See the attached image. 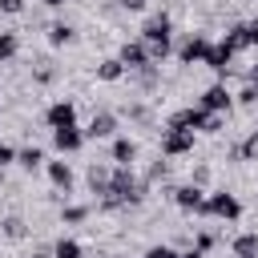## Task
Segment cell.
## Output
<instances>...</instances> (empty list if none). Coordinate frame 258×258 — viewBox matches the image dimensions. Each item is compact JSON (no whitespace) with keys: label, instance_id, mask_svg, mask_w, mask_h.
Returning a JSON list of instances; mask_svg holds the SVG:
<instances>
[{"label":"cell","instance_id":"obj_29","mask_svg":"<svg viewBox=\"0 0 258 258\" xmlns=\"http://www.w3.org/2000/svg\"><path fill=\"white\" fill-rule=\"evenodd\" d=\"M246 44H258V20L246 24Z\"/></svg>","mask_w":258,"mask_h":258},{"label":"cell","instance_id":"obj_5","mask_svg":"<svg viewBox=\"0 0 258 258\" xmlns=\"http://www.w3.org/2000/svg\"><path fill=\"white\" fill-rule=\"evenodd\" d=\"M189 149H194V129L169 125V129L161 133V153H165V157H181V153H189Z\"/></svg>","mask_w":258,"mask_h":258},{"label":"cell","instance_id":"obj_23","mask_svg":"<svg viewBox=\"0 0 258 258\" xmlns=\"http://www.w3.org/2000/svg\"><path fill=\"white\" fill-rule=\"evenodd\" d=\"M16 48H20V44H16V36H12V32H0V60H12V56H16Z\"/></svg>","mask_w":258,"mask_h":258},{"label":"cell","instance_id":"obj_37","mask_svg":"<svg viewBox=\"0 0 258 258\" xmlns=\"http://www.w3.org/2000/svg\"><path fill=\"white\" fill-rule=\"evenodd\" d=\"M0 177H4V169H0Z\"/></svg>","mask_w":258,"mask_h":258},{"label":"cell","instance_id":"obj_3","mask_svg":"<svg viewBox=\"0 0 258 258\" xmlns=\"http://www.w3.org/2000/svg\"><path fill=\"white\" fill-rule=\"evenodd\" d=\"M169 125H177V129H206V133H218V113H206L202 105H194V109H181V113H173L169 117Z\"/></svg>","mask_w":258,"mask_h":258},{"label":"cell","instance_id":"obj_32","mask_svg":"<svg viewBox=\"0 0 258 258\" xmlns=\"http://www.w3.org/2000/svg\"><path fill=\"white\" fill-rule=\"evenodd\" d=\"M210 246H214V238H210V234H198V250H202V254H206V250H210Z\"/></svg>","mask_w":258,"mask_h":258},{"label":"cell","instance_id":"obj_8","mask_svg":"<svg viewBox=\"0 0 258 258\" xmlns=\"http://www.w3.org/2000/svg\"><path fill=\"white\" fill-rule=\"evenodd\" d=\"M210 48H214V44H210L206 36H189V40L181 44V52H177V56H181L185 64H206V56H210Z\"/></svg>","mask_w":258,"mask_h":258},{"label":"cell","instance_id":"obj_16","mask_svg":"<svg viewBox=\"0 0 258 258\" xmlns=\"http://www.w3.org/2000/svg\"><path fill=\"white\" fill-rule=\"evenodd\" d=\"M234 258H258V234L234 238Z\"/></svg>","mask_w":258,"mask_h":258},{"label":"cell","instance_id":"obj_17","mask_svg":"<svg viewBox=\"0 0 258 258\" xmlns=\"http://www.w3.org/2000/svg\"><path fill=\"white\" fill-rule=\"evenodd\" d=\"M97 77H101V81H121V77H125V64H121V60L113 56V60L97 64Z\"/></svg>","mask_w":258,"mask_h":258},{"label":"cell","instance_id":"obj_19","mask_svg":"<svg viewBox=\"0 0 258 258\" xmlns=\"http://www.w3.org/2000/svg\"><path fill=\"white\" fill-rule=\"evenodd\" d=\"M89 181H93V189H97V194H109L113 173H109V169H101V165H93V169H89Z\"/></svg>","mask_w":258,"mask_h":258},{"label":"cell","instance_id":"obj_13","mask_svg":"<svg viewBox=\"0 0 258 258\" xmlns=\"http://www.w3.org/2000/svg\"><path fill=\"white\" fill-rule=\"evenodd\" d=\"M48 181H52L56 189L69 194V189H73V169H69L64 161H48Z\"/></svg>","mask_w":258,"mask_h":258},{"label":"cell","instance_id":"obj_22","mask_svg":"<svg viewBox=\"0 0 258 258\" xmlns=\"http://www.w3.org/2000/svg\"><path fill=\"white\" fill-rule=\"evenodd\" d=\"M69 40H73V28L69 24H52L48 28V44H69Z\"/></svg>","mask_w":258,"mask_h":258},{"label":"cell","instance_id":"obj_2","mask_svg":"<svg viewBox=\"0 0 258 258\" xmlns=\"http://www.w3.org/2000/svg\"><path fill=\"white\" fill-rule=\"evenodd\" d=\"M141 36H145L149 60L169 56V16H149V20H145V28H141Z\"/></svg>","mask_w":258,"mask_h":258},{"label":"cell","instance_id":"obj_35","mask_svg":"<svg viewBox=\"0 0 258 258\" xmlns=\"http://www.w3.org/2000/svg\"><path fill=\"white\" fill-rule=\"evenodd\" d=\"M181 258H206V254H202V250H189V254H181Z\"/></svg>","mask_w":258,"mask_h":258},{"label":"cell","instance_id":"obj_27","mask_svg":"<svg viewBox=\"0 0 258 258\" xmlns=\"http://www.w3.org/2000/svg\"><path fill=\"white\" fill-rule=\"evenodd\" d=\"M85 214H89L85 206H69V210H64V222H85Z\"/></svg>","mask_w":258,"mask_h":258},{"label":"cell","instance_id":"obj_28","mask_svg":"<svg viewBox=\"0 0 258 258\" xmlns=\"http://www.w3.org/2000/svg\"><path fill=\"white\" fill-rule=\"evenodd\" d=\"M238 101H242V105H254V101H258V89H254V85H246V89H242V97H238Z\"/></svg>","mask_w":258,"mask_h":258},{"label":"cell","instance_id":"obj_20","mask_svg":"<svg viewBox=\"0 0 258 258\" xmlns=\"http://www.w3.org/2000/svg\"><path fill=\"white\" fill-rule=\"evenodd\" d=\"M52 258H81V242H73V238H60V242L52 246Z\"/></svg>","mask_w":258,"mask_h":258},{"label":"cell","instance_id":"obj_33","mask_svg":"<svg viewBox=\"0 0 258 258\" xmlns=\"http://www.w3.org/2000/svg\"><path fill=\"white\" fill-rule=\"evenodd\" d=\"M121 4H125V8H133V12H137V8H141V4H145V0H121Z\"/></svg>","mask_w":258,"mask_h":258},{"label":"cell","instance_id":"obj_24","mask_svg":"<svg viewBox=\"0 0 258 258\" xmlns=\"http://www.w3.org/2000/svg\"><path fill=\"white\" fill-rule=\"evenodd\" d=\"M238 157H242V161H250V157H258V133H250V137H246V145L238 149Z\"/></svg>","mask_w":258,"mask_h":258},{"label":"cell","instance_id":"obj_6","mask_svg":"<svg viewBox=\"0 0 258 258\" xmlns=\"http://www.w3.org/2000/svg\"><path fill=\"white\" fill-rule=\"evenodd\" d=\"M117 60H121L125 69H145V64H149V48H145L141 40H125L121 52H117Z\"/></svg>","mask_w":258,"mask_h":258},{"label":"cell","instance_id":"obj_26","mask_svg":"<svg viewBox=\"0 0 258 258\" xmlns=\"http://www.w3.org/2000/svg\"><path fill=\"white\" fill-rule=\"evenodd\" d=\"M4 234H8V238H20V234H24V222H20V218H4Z\"/></svg>","mask_w":258,"mask_h":258},{"label":"cell","instance_id":"obj_10","mask_svg":"<svg viewBox=\"0 0 258 258\" xmlns=\"http://www.w3.org/2000/svg\"><path fill=\"white\" fill-rule=\"evenodd\" d=\"M173 202H177L181 210H194V214L206 210V194H202V185H177V189H173Z\"/></svg>","mask_w":258,"mask_h":258},{"label":"cell","instance_id":"obj_25","mask_svg":"<svg viewBox=\"0 0 258 258\" xmlns=\"http://www.w3.org/2000/svg\"><path fill=\"white\" fill-rule=\"evenodd\" d=\"M145 258H181V254H177L173 246H149V250H145Z\"/></svg>","mask_w":258,"mask_h":258},{"label":"cell","instance_id":"obj_4","mask_svg":"<svg viewBox=\"0 0 258 258\" xmlns=\"http://www.w3.org/2000/svg\"><path fill=\"white\" fill-rule=\"evenodd\" d=\"M202 214H210V218H226V222H234L238 214H242V202L234 198V194H226V189H218V194H210L206 198V210Z\"/></svg>","mask_w":258,"mask_h":258},{"label":"cell","instance_id":"obj_7","mask_svg":"<svg viewBox=\"0 0 258 258\" xmlns=\"http://www.w3.org/2000/svg\"><path fill=\"white\" fill-rule=\"evenodd\" d=\"M52 145H56V153H77V149L85 145V129H77V125L52 129Z\"/></svg>","mask_w":258,"mask_h":258},{"label":"cell","instance_id":"obj_9","mask_svg":"<svg viewBox=\"0 0 258 258\" xmlns=\"http://www.w3.org/2000/svg\"><path fill=\"white\" fill-rule=\"evenodd\" d=\"M44 121H48L52 129H69V125H77V109H73V101H56V105H48Z\"/></svg>","mask_w":258,"mask_h":258},{"label":"cell","instance_id":"obj_12","mask_svg":"<svg viewBox=\"0 0 258 258\" xmlns=\"http://www.w3.org/2000/svg\"><path fill=\"white\" fill-rule=\"evenodd\" d=\"M113 129H117V117H113V113H97V117L89 121L85 137H113Z\"/></svg>","mask_w":258,"mask_h":258},{"label":"cell","instance_id":"obj_11","mask_svg":"<svg viewBox=\"0 0 258 258\" xmlns=\"http://www.w3.org/2000/svg\"><path fill=\"white\" fill-rule=\"evenodd\" d=\"M202 109H206V113H226V109H230V93H226V85H210V89L202 93Z\"/></svg>","mask_w":258,"mask_h":258},{"label":"cell","instance_id":"obj_1","mask_svg":"<svg viewBox=\"0 0 258 258\" xmlns=\"http://www.w3.org/2000/svg\"><path fill=\"white\" fill-rule=\"evenodd\" d=\"M109 206H125V202H141V181L133 177L129 165H117L113 169V181H109V194H105Z\"/></svg>","mask_w":258,"mask_h":258},{"label":"cell","instance_id":"obj_21","mask_svg":"<svg viewBox=\"0 0 258 258\" xmlns=\"http://www.w3.org/2000/svg\"><path fill=\"white\" fill-rule=\"evenodd\" d=\"M16 161H20V165H24V169H36V165H40V161H44V153H40V149H36V145H28V149H20V153H16Z\"/></svg>","mask_w":258,"mask_h":258},{"label":"cell","instance_id":"obj_15","mask_svg":"<svg viewBox=\"0 0 258 258\" xmlns=\"http://www.w3.org/2000/svg\"><path fill=\"white\" fill-rule=\"evenodd\" d=\"M133 157H137V145H133L129 137H117V141H113V161H117V165H133Z\"/></svg>","mask_w":258,"mask_h":258},{"label":"cell","instance_id":"obj_31","mask_svg":"<svg viewBox=\"0 0 258 258\" xmlns=\"http://www.w3.org/2000/svg\"><path fill=\"white\" fill-rule=\"evenodd\" d=\"M0 8H4V12H20V8H24V0H0Z\"/></svg>","mask_w":258,"mask_h":258},{"label":"cell","instance_id":"obj_36","mask_svg":"<svg viewBox=\"0 0 258 258\" xmlns=\"http://www.w3.org/2000/svg\"><path fill=\"white\" fill-rule=\"evenodd\" d=\"M44 4H48V8H60V4H64V0H44Z\"/></svg>","mask_w":258,"mask_h":258},{"label":"cell","instance_id":"obj_34","mask_svg":"<svg viewBox=\"0 0 258 258\" xmlns=\"http://www.w3.org/2000/svg\"><path fill=\"white\" fill-rule=\"evenodd\" d=\"M250 85H254V89H258V64H254V69H250Z\"/></svg>","mask_w":258,"mask_h":258},{"label":"cell","instance_id":"obj_30","mask_svg":"<svg viewBox=\"0 0 258 258\" xmlns=\"http://www.w3.org/2000/svg\"><path fill=\"white\" fill-rule=\"evenodd\" d=\"M12 157H16V149H8V145H0V169H4V165H8Z\"/></svg>","mask_w":258,"mask_h":258},{"label":"cell","instance_id":"obj_18","mask_svg":"<svg viewBox=\"0 0 258 258\" xmlns=\"http://www.w3.org/2000/svg\"><path fill=\"white\" fill-rule=\"evenodd\" d=\"M230 52H238V48H246V24H234L230 32H226V40H222Z\"/></svg>","mask_w":258,"mask_h":258},{"label":"cell","instance_id":"obj_14","mask_svg":"<svg viewBox=\"0 0 258 258\" xmlns=\"http://www.w3.org/2000/svg\"><path fill=\"white\" fill-rule=\"evenodd\" d=\"M230 60H234V52H230L226 44H214V48H210V56H206V64H210L214 73H226V69H230Z\"/></svg>","mask_w":258,"mask_h":258}]
</instances>
